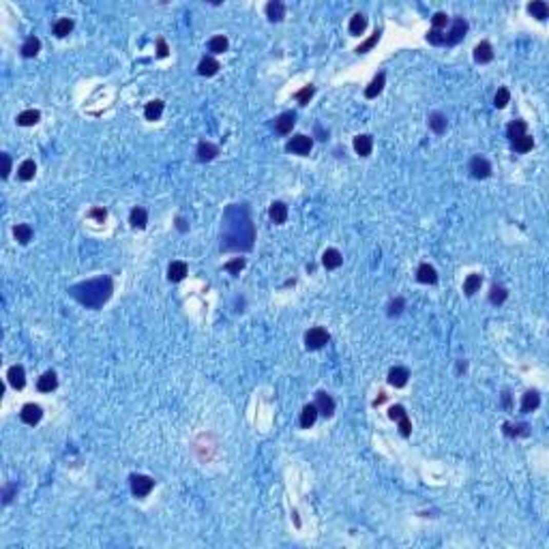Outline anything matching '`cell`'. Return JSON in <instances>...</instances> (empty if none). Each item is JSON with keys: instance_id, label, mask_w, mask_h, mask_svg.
<instances>
[{"instance_id": "cell-29", "label": "cell", "mask_w": 549, "mask_h": 549, "mask_svg": "<svg viewBox=\"0 0 549 549\" xmlns=\"http://www.w3.org/2000/svg\"><path fill=\"white\" fill-rule=\"evenodd\" d=\"M129 221H131V225H133V228H146V223H148V214H146V210L144 208H133L131 210V214H129Z\"/></svg>"}, {"instance_id": "cell-42", "label": "cell", "mask_w": 549, "mask_h": 549, "mask_svg": "<svg viewBox=\"0 0 549 549\" xmlns=\"http://www.w3.org/2000/svg\"><path fill=\"white\" fill-rule=\"evenodd\" d=\"M380 34H382V32H380V30H376V32L371 34V37H369V39L363 43V45H359V47H356V52H359V54H365V52H369V50H371V47H374V45L380 41Z\"/></svg>"}, {"instance_id": "cell-50", "label": "cell", "mask_w": 549, "mask_h": 549, "mask_svg": "<svg viewBox=\"0 0 549 549\" xmlns=\"http://www.w3.org/2000/svg\"><path fill=\"white\" fill-rule=\"evenodd\" d=\"M0 157H3V163H5V168H3V178H7L9 172H11V157H9L7 152H3Z\"/></svg>"}, {"instance_id": "cell-37", "label": "cell", "mask_w": 549, "mask_h": 549, "mask_svg": "<svg viewBox=\"0 0 549 549\" xmlns=\"http://www.w3.org/2000/svg\"><path fill=\"white\" fill-rule=\"evenodd\" d=\"M506 296H508V292H506V288H502V285H492V292H489V301H492L494 305H502L504 301H506Z\"/></svg>"}, {"instance_id": "cell-1", "label": "cell", "mask_w": 549, "mask_h": 549, "mask_svg": "<svg viewBox=\"0 0 549 549\" xmlns=\"http://www.w3.org/2000/svg\"><path fill=\"white\" fill-rule=\"evenodd\" d=\"M71 296H73L75 301H80L82 305L97 309L112 296V281L107 277H97V279H90L84 283H77L71 288Z\"/></svg>"}, {"instance_id": "cell-3", "label": "cell", "mask_w": 549, "mask_h": 549, "mask_svg": "<svg viewBox=\"0 0 549 549\" xmlns=\"http://www.w3.org/2000/svg\"><path fill=\"white\" fill-rule=\"evenodd\" d=\"M129 481H131V492H133V496H138V498L148 496L152 492V487H154V481L146 474H133Z\"/></svg>"}, {"instance_id": "cell-2", "label": "cell", "mask_w": 549, "mask_h": 549, "mask_svg": "<svg viewBox=\"0 0 549 549\" xmlns=\"http://www.w3.org/2000/svg\"><path fill=\"white\" fill-rule=\"evenodd\" d=\"M328 339H330L328 330L322 328V326H313V328H309L305 332V345H307V350H320V348H324V345L328 343Z\"/></svg>"}, {"instance_id": "cell-27", "label": "cell", "mask_w": 549, "mask_h": 549, "mask_svg": "<svg viewBox=\"0 0 549 549\" xmlns=\"http://www.w3.org/2000/svg\"><path fill=\"white\" fill-rule=\"evenodd\" d=\"M481 283H483V277H481V274H479V272H472V274H468V277H465V281H463V292L468 294V296H472L474 292H479Z\"/></svg>"}, {"instance_id": "cell-48", "label": "cell", "mask_w": 549, "mask_h": 549, "mask_svg": "<svg viewBox=\"0 0 549 549\" xmlns=\"http://www.w3.org/2000/svg\"><path fill=\"white\" fill-rule=\"evenodd\" d=\"M388 416L393 421H399L401 416H405V410H403V405H393V408L388 410Z\"/></svg>"}, {"instance_id": "cell-23", "label": "cell", "mask_w": 549, "mask_h": 549, "mask_svg": "<svg viewBox=\"0 0 549 549\" xmlns=\"http://www.w3.org/2000/svg\"><path fill=\"white\" fill-rule=\"evenodd\" d=\"M429 127H432L434 133L442 135L444 131H446V116L442 112H432V114H429Z\"/></svg>"}, {"instance_id": "cell-46", "label": "cell", "mask_w": 549, "mask_h": 549, "mask_svg": "<svg viewBox=\"0 0 549 549\" xmlns=\"http://www.w3.org/2000/svg\"><path fill=\"white\" fill-rule=\"evenodd\" d=\"M403 305H405V301H403L401 296L395 298V301H393V303L388 305V316H399V313H401V309H403Z\"/></svg>"}, {"instance_id": "cell-19", "label": "cell", "mask_w": 549, "mask_h": 549, "mask_svg": "<svg viewBox=\"0 0 549 549\" xmlns=\"http://www.w3.org/2000/svg\"><path fill=\"white\" fill-rule=\"evenodd\" d=\"M266 15L270 22H281L285 17V7H283L281 0H270L266 5Z\"/></svg>"}, {"instance_id": "cell-40", "label": "cell", "mask_w": 549, "mask_h": 549, "mask_svg": "<svg viewBox=\"0 0 549 549\" xmlns=\"http://www.w3.org/2000/svg\"><path fill=\"white\" fill-rule=\"evenodd\" d=\"M313 92H316V88L313 86H305V88H301L298 92H294V99L301 103V105H307L309 103V99L313 97Z\"/></svg>"}, {"instance_id": "cell-41", "label": "cell", "mask_w": 549, "mask_h": 549, "mask_svg": "<svg viewBox=\"0 0 549 549\" xmlns=\"http://www.w3.org/2000/svg\"><path fill=\"white\" fill-rule=\"evenodd\" d=\"M508 101H511V92H508V88H498L496 97H494V105H496V107H504Z\"/></svg>"}, {"instance_id": "cell-49", "label": "cell", "mask_w": 549, "mask_h": 549, "mask_svg": "<svg viewBox=\"0 0 549 549\" xmlns=\"http://www.w3.org/2000/svg\"><path fill=\"white\" fill-rule=\"evenodd\" d=\"M90 217L103 223V221H105V217H107V210H105V208H92V210H90Z\"/></svg>"}, {"instance_id": "cell-33", "label": "cell", "mask_w": 549, "mask_h": 549, "mask_svg": "<svg viewBox=\"0 0 549 549\" xmlns=\"http://www.w3.org/2000/svg\"><path fill=\"white\" fill-rule=\"evenodd\" d=\"M73 19H69V17H63V19H58L56 24H54V34L56 37H67V34L73 30Z\"/></svg>"}, {"instance_id": "cell-35", "label": "cell", "mask_w": 549, "mask_h": 549, "mask_svg": "<svg viewBox=\"0 0 549 549\" xmlns=\"http://www.w3.org/2000/svg\"><path fill=\"white\" fill-rule=\"evenodd\" d=\"M34 172H37V165H34V161L32 159H26V161L19 165L17 176L22 178V181H30V178H34Z\"/></svg>"}, {"instance_id": "cell-34", "label": "cell", "mask_w": 549, "mask_h": 549, "mask_svg": "<svg viewBox=\"0 0 549 549\" xmlns=\"http://www.w3.org/2000/svg\"><path fill=\"white\" fill-rule=\"evenodd\" d=\"M532 146H534V138L528 135V133L513 142V150H515V152H528V150H532Z\"/></svg>"}, {"instance_id": "cell-38", "label": "cell", "mask_w": 549, "mask_h": 549, "mask_svg": "<svg viewBox=\"0 0 549 549\" xmlns=\"http://www.w3.org/2000/svg\"><path fill=\"white\" fill-rule=\"evenodd\" d=\"M365 28H367V17L363 13L352 15V19H350V32L352 34H363Z\"/></svg>"}, {"instance_id": "cell-32", "label": "cell", "mask_w": 549, "mask_h": 549, "mask_svg": "<svg viewBox=\"0 0 549 549\" xmlns=\"http://www.w3.org/2000/svg\"><path fill=\"white\" fill-rule=\"evenodd\" d=\"M39 118H41L39 110H26V112H22V114L17 116V125H22V127H32V125H37V123H39Z\"/></svg>"}, {"instance_id": "cell-39", "label": "cell", "mask_w": 549, "mask_h": 549, "mask_svg": "<svg viewBox=\"0 0 549 549\" xmlns=\"http://www.w3.org/2000/svg\"><path fill=\"white\" fill-rule=\"evenodd\" d=\"M208 50L212 54H223L225 50H228V39H225L223 34H219V37H212L208 41Z\"/></svg>"}, {"instance_id": "cell-12", "label": "cell", "mask_w": 549, "mask_h": 549, "mask_svg": "<svg viewBox=\"0 0 549 549\" xmlns=\"http://www.w3.org/2000/svg\"><path fill=\"white\" fill-rule=\"evenodd\" d=\"M7 378H9V384L13 386V388H17V390L24 388V384H26V371H24V367H22V365L9 367Z\"/></svg>"}, {"instance_id": "cell-7", "label": "cell", "mask_w": 549, "mask_h": 549, "mask_svg": "<svg viewBox=\"0 0 549 549\" xmlns=\"http://www.w3.org/2000/svg\"><path fill=\"white\" fill-rule=\"evenodd\" d=\"M316 408H318V414L322 416H332V412H335V401H332V397L328 395V393L324 390H320L318 395H316Z\"/></svg>"}, {"instance_id": "cell-47", "label": "cell", "mask_w": 549, "mask_h": 549, "mask_svg": "<svg viewBox=\"0 0 549 549\" xmlns=\"http://www.w3.org/2000/svg\"><path fill=\"white\" fill-rule=\"evenodd\" d=\"M397 423H399V432H401V436H405V438H408V436H410V432H412V425H410L408 414H405V416H401V419H399Z\"/></svg>"}, {"instance_id": "cell-9", "label": "cell", "mask_w": 549, "mask_h": 549, "mask_svg": "<svg viewBox=\"0 0 549 549\" xmlns=\"http://www.w3.org/2000/svg\"><path fill=\"white\" fill-rule=\"evenodd\" d=\"M408 378H410V371L405 367H393L388 371V384L395 388H403L408 384Z\"/></svg>"}, {"instance_id": "cell-25", "label": "cell", "mask_w": 549, "mask_h": 549, "mask_svg": "<svg viewBox=\"0 0 549 549\" xmlns=\"http://www.w3.org/2000/svg\"><path fill=\"white\" fill-rule=\"evenodd\" d=\"M185 274H187V264H185V262H181V260L172 262L170 268H168V279L176 283V281H183Z\"/></svg>"}, {"instance_id": "cell-6", "label": "cell", "mask_w": 549, "mask_h": 549, "mask_svg": "<svg viewBox=\"0 0 549 549\" xmlns=\"http://www.w3.org/2000/svg\"><path fill=\"white\" fill-rule=\"evenodd\" d=\"M41 416H43V410H41V405H37V403H26L22 408V412H19V419L26 425H37L41 421Z\"/></svg>"}, {"instance_id": "cell-44", "label": "cell", "mask_w": 549, "mask_h": 549, "mask_svg": "<svg viewBox=\"0 0 549 549\" xmlns=\"http://www.w3.org/2000/svg\"><path fill=\"white\" fill-rule=\"evenodd\" d=\"M427 41L432 43V45H444V34H442V30L432 28V30L427 32Z\"/></svg>"}, {"instance_id": "cell-18", "label": "cell", "mask_w": 549, "mask_h": 549, "mask_svg": "<svg viewBox=\"0 0 549 549\" xmlns=\"http://www.w3.org/2000/svg\"><path fill=\"white\" fill-rule=\"evenodd\" d=\"M384 80H386V75H384V71H380V73L371 80V84H369L367 88H365V97L367 99H374V97H378V94L382 92V88H384Z\"/></svg>"}, {"instance_id": "cell-8", "label": "cell", "mask_w": 549, "mask_h": 549, "mask_svg": "<svg viewBox=\"0 0 549 549\" xmlns=\"http://www.w3.org/2000/svg\"><path fill=\"white\" fill-rule=\"evenodd\" d=\"M294 123H296V114L294 112H283V114L277 116V121H274V131L281 133V135H285V133H290L292 131Z\"/></svg>"}, {"instance_id": "cell-51", "label": "cell", "mask_w": 549, "mask_h": 549, "mask_svg": "<svg viewBox=\"0 0 549 549\" xmlns=\"http://www.w3.org/2000/svg\"><path fill=\"white\" fill-rule=\"evenodd\" d=\"M157 47H159V56H161V58L168 56V45H165L163 39H157Z\"/></svg>"}, {"instance_id": "cell-24", "label": "cell", "mask_w": 549, "mask_h": 549, "mask_svg": "<svg viewBox=\"0 0 549 549\" xmlns=\"http://www.w3.org/2000/svg\"><path fill=\"white\" fill-rule=\"evenodd\" d=\"M268 214L274 223H285V219H288V206H285L283 202H272Z\"/></svg>"}, {"instance_id": "cell-26", "label": "cell", "mask_w": 549, "mask_h": 549, "mask_svg": "<svg viewBox=\"0 0 549 549\" xmlns=\"http://www.w3.org/2000/svg\"><path fill=\"white\" fill-rule=\"evenodd\" d=\"M316 419H318V408H316V403L305 405L303 412H301V427L309 429V427H311V425L316 423Z\"/></svg>"}, {"instance_id": "cell-13", "label": "cell", "mask_w": 549, "mask_h": 549, "mask_svg": "<svg viewBox=\"0 0 549 549\" xmlns=\"http://www.w3.org/2000/svg\"><path fill=\"white\" fill-rule=\"evenodd\" d=\"M371 148H374V138L371 135L363 133V135H356L354 138V150H356V154H361V157H369V154H371Z\"/></svg>"}, {"instance_id": "cell-21", "label": "cell", "mask_w": 549, "mask_h": 549, "mask_svg": "<svg viewBox=\"0 0 549 549\" xmlns=\"http://www.w3.org/2000/svg\"><path fill=\"white\" fill-rule=\"evenodd\" d=\"M541 405V397H539V393L536 390H528L526 395H523V399H521V412L523 414H528V412H532V410H536Z\"/></svg>"}, {"instance_id": "cell-22", "label": "cell", "mask_w": 549, "mask_h": 549, "mask_svg": "<svg viewBox=\"0 0 549 549\" xmlns=\"http://www.w3.org/2000/svg\"><path fill=\"white\" fill-rule=\"evenodd\" d=\"M163 107H165V103H163L161 99L148 101L146 107H144V116L148 118V121H159L161 114H163Z\"/></svg>"}, {"instance_id": "cell-31", "label": "cell", "mask_w": 549, "mask_h": 549, "mask_svg": "<svg viewBox=\"0 0 549 549\" xmlns=\"http://www.w3.org/2000/svg\"><path fill=\"white\" fill-rule=\"evenodd\" d=\"M39 50H41V41H39L37 37H28L26 41H24V45H22V54L26 56V58L37 56Z\"/></svg>"}, {"instance_id": "cell-14", "label": "cell", "mask_w": 549, "mask_h": 549, "mask_svg": "<svg viewBox=\"0 0 549 549\" xmlns=\"http://www.w3.org/2000/svg\"><path fill=\"white\" fill-rule=\"evenodd\" d=\"M341 262H343V256L337 251V249H326L324 256H322V264H324L326 270H335L341 266Z\"/></svg>"}, {"instance_id": "cell-20", "label": "cell", "mask_w": 549, "mask_h": 549, "mask_svg": "<svg viewBox=\"0 0 549 549\" xmlns=\"http://www.w3.org/2000/svg\"><path fill=\"white\" fill-rule=\"evenodd\" d=\"M56 386H58V378H56L54 371H45V374L37 380V388H39L41 393H52Z\"/></svg>"}, {"instance_id": "cell-11", "label": "cell", "mask_w": 549, "mask_h": 549, "mask_svg": "<svg viewBox=\"0 0 549 549\" xmlns=\"http://www.w3.org/2000/svg\"><path fill=\"white\" fill-rule=\"evenodd\" d=\"M474 61L481 63V65H487L494 61V47L489 41H481L479 45L474 47Z\"/></svg>"}, {"instance_id": "cell-10", "label": "cell", "mask_w": 549, "mask_h": 549, "mask_svg": "<svg viewBox=\"0 0 549 549\" xmlns=\"http://www.w3.org/2000/svg\"><path fill=\"white\" fill-rule=\"evenodd\" d=\"M470 172L474 178H487L492 174V163H489L485 157H474L470 161Z\"/></svg>"}, {"instance_id": "cell-15", "label": "cell", "mask_w": 549, "mask_h": 549, "mask_svg": "<svg viewBox=\"0 0 549 549\" xmlns=\"http://www.w3.org/2000/svg\"><path fill=\"white\" fill-rule=\"evenodd\" d=\"M219 69H221L219 63L214 61L212 56H204V58L200 61V65H198V73H200V75H204V77H210V75L217 73Z\"/></svg>"}, {"instance_id": "cell-30", "label": "cell", "mask_w": 549, "mask_h": 549, "mask_svg": "<svg viewBox=\"0 0 549 549\" xmlns=\"http://www.w3.org/2000/svg\"><path fill=\"white\" fill-rule=\"evenodd\" d=\"M528 13L532 15V17H536V19H547V15H549V9H547V5L543 3V0H534V3H530L528 5Z\"/></svg>"}, {"instance_id": "cell-28", "label": "cell", "mask_w": 549, "mask_h": 549, "mask_svg": "<svg viewBox=\"0 0 549 549\" xmlns=\"http://www.w3.org/2000/svg\"><path fill=\"white\" fill-rule=\"evenodd\" d=\"M526 131H528V125H526V121H513V123L506 127V135L511 138V142H515L517 138L526 135Z\"/></svg>"}, {"instance_id": "cell-5", "label": "cell", "mask_w": 549, "mask_h": 549, "mask_svg": "<svg viewBox=\"0 0 549 549\" xmlns=\"http://www.w3.org/2000/svg\"><path fill=\"white\" fill-rule=\"evenodd\" d=\"M285 148H288V152H294V154H309L313 148V140L311 138H307V135H294L288 144H285Z\"/></svg>"}, {"instance_id": "cell-43", "label": "cell", "mask_w": 549, "mask_h": 549, "mask_svg": "<svg viewBox=\"0 0 549 549\" xmlns=\"http://www.w3.org/2000/svg\"><path fill=\"white\" fill-rule=\"evenodd\" d=\"M243 268H245V258H236V260H232V262L225 264V270L232 272V274H238Z\"/></svg>"}, {"instance_id": "cell-4", "label": "cell", "mask_w": 549, "mask_h": 549, "mask_svg": "<svg viewBox=\"0 0 549 549\" xmlns=\"http://www.w3.org/2000/svg\"><path fill=\"white\" fill-rule=\"evenodd\" d=\"M465 32H468V22L463 17H455L448 34H444V45H457L465 37Z\"/></svg>"}, {"instance_id": "cell-45", "label": "cell", "mask_w": 549, "mask_h": 549, "mask_svg": "<svg viewBox=\"0 0 549 549\" xmlns=\"http://www.w3.org/2000/svg\"><path fill=\"white\" fill-rule=\"evenodd\" d=\"M432 22H434V28L436 30H442L446 24H448V15L446 13H442V11H438V13L432 17Z\"/></svg>"}, {"instance_id": "cell-17", "label": "cell", "mask_w": 549, "mask_h": 549, "mask_svg": "<svg viewBox=\"0 0 549 549\" xmlns=\"http://www.w3.org/2000/svg\"><path fill=\"white\" fill-rule=\"evenodd\" d=\"M416 279L421 283H438V270L425 262V264H421L419 270H416Z\"/></svg>"}, {"instance_id": "cell-52", "label": "cell", "mask_w": 549, "mask_h": 549, "mask_svg": "<svg viewBox=\"0 0 549 549\" xmlns=\"http://www.w3.org/2000/svg\"><path fill=\"white\" fill-rule=\"evenodd\" d=\"M15 489H17L15 485H11V487H7V489H5V504H9V502H11V496H13V492H15Z\"/></svg>"}, {"instance_id": "cell-36", "label": "cell", "mask_w": 549, "mask_h": 549, "mask_svg": "<svg viewBox=\"0 0 549 549\" xmlns=\"http://www.w3.org/2000/svg\"><path fill=\"white\" fill-rule=\"evenodd\" d=\"M13 236L17 238L22 245H26L30 238H32V228H30V225H26V223H19V225H15V228H13Z\"/></svg>"}, {"instance_id": "cell-16", "label": "cell", "mask_w": 549, "mask_h": 549, "mask_svg": "<svg viewBox=\"0 0 549 549\" xmlns=\"http://www.w3.org/2000/svg\"><path fill=\"white\" fill-rule=\"evenodd\" d=\"M219 154V146H214L212 142H200L198 144V159L200 161H212Z\"/></svg>"}]
</instances>
